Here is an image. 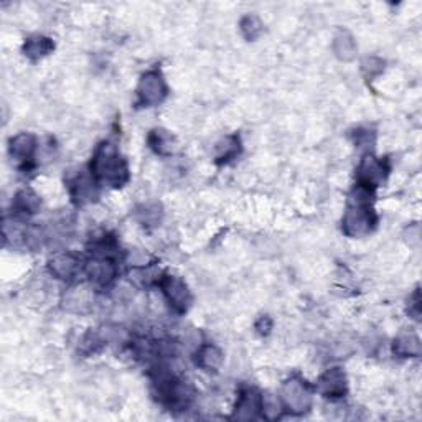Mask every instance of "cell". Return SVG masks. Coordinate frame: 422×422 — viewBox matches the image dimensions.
Masks as SVG:
<instances>
[{
  "mask_svg": "<svg viewBox=\"0 0 422 422\" xmlns=\"http://www.w3.org/2000/svg\"><path fill=\"white\" fill-rule=\"evenodd\" d=\"M91 174L98 182L106 185L119 188L129 180V167L127 162L119 155L118 149L111 142H103L96 149L91 160Z\"/></svg>",
  "mask_w": 422,
  "mask_h": 422,
  "instance_id": "cell-1",
  "label": "cell"
},
{
  "mask_svg": "<svg viewBox=\"0 0 422 422\" xmlns=\"http://www.w3.org/2000/svg\"><path fill=\"white\" fill-rule=\"evenodd\" d=\"M154 388L157 399L170 411H185L193 401L191 386L172 373L167 366H159L154 371Z\"/></svg>",
  "mask_w": 422,
  "mask_h": 422,
  "instance_id": "cell-2",
  "label": "cell"
},
{
  "mask_svg": "<svg viewBox=\"0 0 422 422\" xmlns=\"http://www.w3.org/2000/svg\"><path fill=\"white\" fill-rule=\"evenodd\" d=\"M371 191L357 187V195L352 198L342 221V230L350 238H362L374 230L378 218L370 206Z\"/></svg>",
  "mask_w": 422,
  "mask_h": 422,
  "instance_id": "cell-3",
  "label": "cell"
},
{
  "mask_svg": "<svg viewBox=\"0 0 422 422\" xmlns=\"http://www.w3.org/2000/svg\"><path fill=\"white\" fill-rule=\"evenodd\" d=\"M279 399H281L284 408L294 414H304L312 408V391L301 378L287 379L282 384Z\"/></svg>",
  "mask_w": 422,
  "mask_h": 422,
  "instance_id": "cell-4",
  "label": "cell"
},
{
  "mask_svg": "<svg viewBox=\"0 0 422 422\" xmlns=\"http://www.w3.org/2000/svg\"><path fill=\"white\" fill-rule=\"evenodd\" d=\"M165 79L160 71H149L140 78L139 88H137V104L140 108H154L167 98Z\"/></svg>",
  "mask_w": 422,
  "mask_h": 422,
  "instance_id": "cell-5",
  "label": "cell"
},
{
  "mask_svg": "<svg viewBox=\"0 0 422 422\" xmlns=\"http://www.w3.org/2000/svg\"><path fill=\"white\" fill-rule=\"evenodd\" d=\"M98 183L99 182L94 179L91 170H78L66 180L70 195L76 205H86V203L94 201L98 198Z\"/></svg>",
  "mask_w": 422,
  "mask_h": 422,
  "instance_id": "cell-6",
  "label": "cell"
},
{
  "mask_svg": "<svg viewBox=\"0 0 422 422\" xmlns=\"http://www.w3.org/2000/svg\"><path fill=\"white\" fill-rule=\"evenodd\" d=\"M84 271L94 287L106 289L114 282L116 276H118V264H116V257L94 256L86 262Z\"/></svg>",
  "mask_w": 422,
  "mask_h": 422,
  "instance_id": "cell-7",
  "label": "cell"
},
{
  "mask_svg": "<svg viewBox=\"0 0 422 422\" xmlns=\"http://www.w3.org/2000/svg\"><path fill=\"white\" fill-rule=\"evenodd\" d=\"M159 287L164 292L167 302L175 312L183 313L187 312L191 302V294L188 291V286L177 276H167L164 274L159 282Z\"/></svg>",
  "mask_w": 422,
  "mask_h": 422,
  "instance_id": "cell-8",
  "label": "cell"
},
{
  "mask_svg": "<svg viewBox=\"0 0 422 422\" xmlns=\"http://www.w3.org/2000/svg\"><path fill=\"white\" fill-rule=\"evenodd\" d=\"M386 175H388V167L384 165V162L376 159L374 155H366L357 169V187L373 191L384 182Z\"/></svg>",
  "mask_w": 422,
  "mask_h": 422,
  "instance_id": "cell-9",
  "label": "cell"
},
{
  "mask_svg": "<svg viewBox=\"0 0 422 422\" xmlns=\"http://www.w3.org/2000/svg\"><path fill=\"white\" fill-rule=\"evenodd\" d=\"M81 267H83L81 257L78 254L70 251L53 254L48 261L50 272L57 279H60V281H73L81 272Z\"/></svg>",
  "mask_w": 422,
  "mask_h": 422,
  "instance_id": "cell-10",
  "label": "cell"
},
{
  "mask_svg": "<svg viewBox=\"0 0 422 422\" xmlns=\"http://www.w3.org/2000/svg\"><path fill=\"white\" fill-rule=\"evenodd\" d=\"M347 376L342 368H332L320 376L317 381V391L325 398L338 399L347 394Z\"/></svg>",
  "mask_w": 422,
  "mask_h": 422,
  "instance_id": "cell-11",
  "label": "cell"
},
{
  "mask_svg": "<svg viewBox=\"0 0 422 422\" xmlns=\"http://www.w3.org/2000/svg\"><path fill=\"white\" fill-rule=\"evenodd\" d=\"M35 150H37V139L28 132L17 134L9 142V154L18 165H25L32 160Z\"/></svg>",
  "mask_w": 422,
  "mask_h": 422,
  "instance_id": "cell-12",
  "label": "cell"
},
{
  "mask_svg": "<svg viewBox=\"0 0 422 422\" xmlns=\"http://www.w3.org/2000/svg\"><path fill=\"white\" fill-rule=\"evenodd\" d=\"M261 398L262 394H259L256 389H244L240 399H238L236 411L233 418L241 421L256 419L259 413H261Z\"/></svg>",
  "mask_w": 422,
  "mask_h": 422,
  "instance_id": "cell-13",
  "label": "cell"
},
{
  "mask_svg": "<svg viewBox=\"0 0 422 422\" xmlns=\"http://www.w3.org/2000/svg\"><path fill=\"white\" fill-rule=\"evenodd\" d=\"M393 352L401 358H418L422 352L421 340L411 332H401L393 342Z\"/></svg>",
  "mask_w": 422,
  "mask_h": 422,
  "instance_id": "cell-14",
  "label": "cell"
},
{
  "mask_svg": "<svg viewBox=\"0 0 422 422\" xmlns=\"http://www.w3.org/2000/svg\"><path fill=\"white\" fill-rule=\"evenodd\" d=\"M40 206H42L40 196L33 190H30V188H22V190L15 193L12 208L17 215H35V213H38Z\"/></svg>",
  "mask_w": 422,
  "mask_h": 422,
  "instance_id": "cell-15",
  "label": "cell"
},
{
  "mask_svg": "<svg viewBox=\"0 0 422 422\" xmlns=\"http://www.w3.org/2000/svg\"><path fill=\"white\" fill-rule=\"evenodd\" d=\"M195 363L205 371H218L223 365L221 350L211 343L200 345L195 355Z\"/></svg>",
  "mask_w": 422,
  "mask_h": 422,
  "instance_id": "cell-16",
  "label": "cell"
},
{
  "mask_svg": "<svg viewBox=\"0 0 422 422\" xmlns=\"http://www.w3.org/2000/svg\"><path fill=\"white\" fill-rule=\"evenodd\" d=\"M53 48H55L53 40H50L48 37H42V35H33V37L25 40L22 52L25 57L35 61L47 57V55L53 52Z\"/></svg>",
  "mask_w": 422,
  "mask_h": 422,
  "instance_id": "cell-17",
  "label": "cell"
},
{
  "mask_svg": "<svg viewBox=\"0 0 422 422\" xmlns=\"http://www.w3.org/2000/svg\"><path fill=\"white\" fill-rule=\"evenodd\" d=\"M333 53L342 61H352L357 55V42L348 30H338L333 38Z\"/></svg>",
  "mask_w": 422,
  "mask_h": 422,
  "instance_id": "cell-18",
  "label": "cell"
},
{
  "mask_svg": "<svg viewBox=\"0 0 422 422\" xmlns=\"http://www.w3.org/2000/svg\"><path fill=\"white\" fill-rule=\"evenodd\" d=\"M149 145L150 149L159 155H172L177 149L175 137L165 129H154L149 134Z\"/></svg>",
  "mask_w": 422,
  "mask_h": 422,
  "instance_id": "cell-19",
  "label": "cell"
},
{
  "mask_svg": "<svg viewBox=\"0 0 422 422\" xmlns=\"http://www.w3.org/2000/svg\"><path fill=\"white\" fill-rule=\"evenodd\" d=\"M240 150H241L240 137L228 135L221 142H218L216 152H215L216 162L220 165L228 164V162H231L233 159H236V157L240 155Z\"/></svg>",
  "mask_w": 422,
  "mask_h": 422,
  "instance_id": "cell-20",
  "label": "cell"
},
{
  "mask_svg": "<svg viewBox=\"0 0 422 422\" xmlns=\"http://www.w3.org/2000/svg\"><path fill=\"white\" fill-rule=\"evenodd\" d=\"M137 220L140 221L142 226L154 228L159 226L162 221V208L157 203H147V205H142L139 210H137Z\"/></svg>",
  "mask_w": 422,
  "mask_h": 422,
  "instance_id": "cell-21",
  "label": "cell"
},
{
  "mask_svg": "<svg viewBox=\"0 0 422 422\" xmlns=\"http://www.w3.org/2000/svg\"><path fill=\"white\" fill-rule=\"evenodd\" d=\"M240 28H241V33L244 35V38L249 40V42H252V40L261 37L264 25L257 15H246V17L241 18Z\"/></svg>",
  "mask_w": 422,
  "mask_h": 422,
  "instance_id": "cell-22",
  "label": "cell"
},
{
  "mask_svg": "<svg viewBox=\"0 0 422 422\" xmlns=\"http://www.w3.org/2000/svg\"><path fill=\"white\" fill-rule=\"evenodd\" d=\"M362 71L365 73L366 78L373 79L384 71V61L378 57L365 58V61L362 63Z\"/></svg>",
  "mask_w": 422,
  "mask_h": 422,
  "instance_id": "cell-23",
  "label": "cell"
},
{
  "mask_svg": "<svg viewBox=\"0 0 422 422\" xmlns=\"http://www.w3.org/2000/svg\"><path fill=\"white\" fill-rule=\"evenodd\" d=\"M89 302H91V294H89V289L86 287L73 289V292H71L68 297L70 305H79V312H83L86 305H89Z\"/></svg>",
  "mask_w": 422,
  "mask_h": 422,
  "instance_id": "cell-24",
  "label": "cell"
},
{
  "mask_svg": "<svg viewBox=\"0 0 422 422\" xmlns=\"http://www.w3.org/2000/svg\"><path fill=\"white\" fill-rule=\"evenodd\" d=\"M353 142L358 149H371L374 144V132L368 129H357L353 134Z\"/></svg>",
  "mask_w": 422,
  "mask_h": 422,
  "instance_id": "cell-25",
  "label": "cell"
},
{
  "mask_svg": "<svg viewBox=\"0 0 422 422\" xmlns=\"http://www.w3.org/2000/svg\"><path fill=\"white\" fill-rule=\"evenodd\" d=\"M272 328V320L267 317V315H264V317H261L256 322V330L261 335H267L269 332H271Z\"/></svg>",
  "mask_w": 422,
  "mask_h": 422,
  "instance_id": "cell-26",
  "label": "cell"
},
{
  "mask_svg": "<svg viewBox=\"0 0 422 422\" xmlns=\"http://www.w3.org/2000/svg\"><path fill=\"white\" fill-rule=\"evenodd\" d=\"M411 304L409 305V313L414 315V318H419V313H421V296H419V291L414 292V296L409 299Z\"/></svg>",
  "mask_w": 422,
  "mask_h": 422,
  "instance_id": "cell-27",
  "label": "cell"
}]
</instances>
